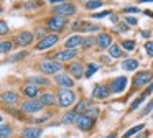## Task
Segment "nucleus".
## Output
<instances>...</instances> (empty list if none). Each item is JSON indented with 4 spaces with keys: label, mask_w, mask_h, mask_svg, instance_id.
I'll return each instance as SVG.
<instances>
[{
    "label": "nucleus",
    "mask_w": 153,
    "mask_h": 138,
    "mask_svg": "<svg viewBox=\"0 0 153 138\" xmlns=\"http://www.w3.org/2000/svg\"><path fill=\"white\" fill-rule=\"evenodd\" d=\"M36 68L40 69L43 74L56 76V74H59L61 69H63V62L56 61V59H53V58H50V59H41V61L36 64Z\"/></svg>",
    "instance_id": "f257e3e1"
},
{
    "label": "nucleus",
    "mask_w": 153,
    "mask_h": 138,
    "mask_svg": "<svg viewBox=\"0 0 153 138\" xmlns=\"http://www.w3.org/2000/svg\"><path fill=\"white\" fill-rule=\"evenodd\" d=\"M77 12L76 5L71 2H64L61 3V5H54L53 8H51V15L54 16H63V18H69V16H74Z\"/></svg>",
    "instance_id": "f03ea898"
},
{
    "label": "nucleus",
    "mask_w": 153,
    "mask_h": 138,
    "mask_svg": "<svg viewBox=\"0 0 153 138\" xmlns=\"http://www.w3.org/2000/svg\"><path fill=\"white\" fill-rule=\"evenodd\" d=\"M56 95H58V105L63 108H69L76 102V92L73 89H59Z\"/></svg>",
    "instance_id": "7ed1b4c3"
},
{
    "label": "nucleus",
    "mask_w": 153,
    "mask_h": 138,
    "mask_svg": "<svg viewBox=\"0 0 153 138\" xmlns=\"http://www.w3.org/2000/svg\"><path fill=\"white\" fill-rule=\"evenodd\" d=\"M68 26V18H63V16H54L51 15L50 18L46 20V30H50L51 33H61L64 28Z\"/></svg>",
    "instance_id": "20e7f679"
},
{
    "label": "nucleus",
    "mask_w": 153,
    "mask_h": 138,
    "mask_svg": "<svg viewBox=\"0 0 153 138\" xmlns=\"http://www.w3.org/2000/svg\"><path fill=\"white\" fill-rule=\"evenodd\" d=\"M58 41H59V36H58L56 33H48L45 38L38 39V43L35 45V49H36V51H45V49L53 48Z\"/></svg>",
    "instance_id": "39448f33"
},
{
    "label": "nucleus",
    "mask_w": 153,
    "mask_h": 138,
    "mask_svg": "<svg viewBox=\"0 0 153 138\" xmlns=\"http://www.w3.org/2000/svg\"><path fill=\"white\" fill-rule=\"evenodd\" d=\"M35 43V35L31 31H20L13 36V45L15 46H22V48H27V46H31Z\"/></svg>",
    "instance_id": "423d86ee"
},
{
    "label": "nucleus",
    "mask_w": 153,
    "mask_h": 138,
    "mask_svg": "<svg viewBox=\"0 0 153 138\" xmlns=\"http://www.w3.org/2000/svg\"><path fill=\"white\" fill-rule=\"evenodd\" d=\"M43 105H41V102L38 100V99H33V100H27L25 99L23 104L20 105V110L23 112V114H38V112L43 110Z\"/></svg>",
    "instance_id": "0eeeda50"
},
{
    "label": "nucleus",
    "mask_w": 153,
    "mask_h": 138,
    "mask_svg": "<svg viewBox=\"0 0 153 138\" xmlns=\"http://www.w3.org/2000/svg\"><path fill=\"white\" fill-rule=\"evenodd\" d=\"M127 84H128V79L125 77V76H119V77L112 79V81L109 82V89L112 94H122L123 91H125Z\"/></svg>",
    "instance_id": "6e6552de"
},
{
    "label": "nucleus",
    "mask_w": 153,
    "mask_h": 138,
    "mask_svg": "<svg viewBox=\"0 0 153 138\" xmlns=\"http://www.w3.org/2000/svg\"><path fill=\"white\" fill-rule=\"evenodd\" d=\"M18 100H20V95H18V92H15V91H5V92L0 94V102L8 108H10L12 105H17Z\"/></svg>",
    "instance_id": "1a4fd4ad"
},
{
    "label": "nucleus",
    "mask_w": 153,
    "mask_h": 138,
    "mask_svg": "<svg viewBox=\"0 0 153 138\" xmlns=\"http://www.w3.org/2000/svg\"><path fill=\"white\" fill-rule=\"evenodd\" d=\"M77 56V49H68V48H64V49H61V51H56L53 54V59H56V61H59V62H68V61H71V59H74Z\"/></svg>",
    "instance_id": "9d476101"
},
{
    "label": "nucleus",
    "mask_w": 153,
    "mask_h": 138,
    "mask_svg": "<svg viewBox=\"0 0 153 138\" xmlns=\"http://www.w3.org/2000/svg\"><path fill=\"white\" fill-rule=\"evenodd\" d=\"M43 135V128L38 127V125H27V127L22 130L20 138H41Z\"/></svg>",
    "instance_id": "9b49d317"
},
{
    "label": "nucleus",
    "mask_w": 153,
    "mask_h": 138,
    "mask_svg": "<svg viewBox=\"0 0 153 138\" xmlns=\"http://www.w3.org/2000/svg\"><path fill=\"white\" fill-rule=\"evenodd\" d=\"M40 87L35 84H25L23 87H22V94H23V97L27 99V100H33V99H38L40 97Z\"/></svg>",
    "instance_id": "f8f14e48"
},
{
    "label": "nucleus",
    "mask_w": 153,
    "mask_h": 138,
    "mask_svg": "<svg viewBox=\"0 0 153 138\" xmlns=\"http://www.w3.org/2000/svg\"><path fill=\"white\" fill-rule=\"evenodd\" d=\"M94 123H96V118L89 117V115H86V114L79 115V117H77V120H76L77 128H79V130H82V131H89L91 128L94 127Z\"/></svg>",
    "instance_id": "ddd939ff"
},
{
    "label": "nucleus",
    "mask_w": 153,
    "mask_h": 138,
    "mask_svg": "<svg viewBox=\"0 0 153 138\" xmlns=\"http://www.w3.org/2000/svg\"><path fill=\"white\" fill-rule=\"evenodd\" d=\"M38 100L41 102L43 107H53V105L58 102V95L54 94V92H51V91H45V92H41V94H40Z\"/></svg>",
    "instance_id": "4468645a"
},
{
    "label": "nucleus",
    "mask_w": 153,
    "mask_h": 138,
    "mask_svg": "<svg viewBox=\"0 0 153 138\" xmlns=\"http://www.w3.org/2000/svg\"><path fill=\"white\" fill-rule=\"evenodd\" d=\"M84 68H86V66H82V62L73 61V62L68 64V72H69V76H73L74 79H81L84 76V72H86Z\"/></svg>",
    "instance_id": "2eb2a0df"
},
{
    "label": "nucleus",
    "mask_w": 153,
    "mask_h": 138,
    "mask_svg": "<svg viewBox=\"0 0 153 138\" xmlns=\"http://www.w3.org/2000/svg\"><path fill=\"white\" fill-rule=\"evenodd\" d=\"M148 82H152V74H150L148 71H140L135 74V77H133V87L138 89V87H143L145 84H148Z\"/></svg>",
    "instance_id": "dca6fc26"
},
{
    "label": "nucleus",
    "mask_w": 153,
    "mask_h": 138,
    "mask_svg": "<svg viewBox=\"0 0 153 138\" xmlns=\"http://www.w3.org/2000/svg\"><path fill=\"white\" fill-rule=\"evenodd\" d=\"M54 84H58L61 89H73L74 79H71L69 74H56L54 76Z\"/></svg>",
    "instance_id": "f3484780"
},
{
    "label": "nucleus",
    "mask_w": 153,
    "mask_h": 138,
    "mask_svg": "<svg viewBox=\"0 0 153 138\" xmlns=\"http://www.w3.org/2000/svg\"><path fill=\"white\" fill-rule=\"evenodd\" d=\"M112 94L109 89V85L105 84H96L92 89V97L94 99H100V100H104V99H107L109 95Z\"/></svg>",
    "instance_id": "a211bd4d"
},
{
    "label": "nucleus",
    "mask_w": 153,
    "mask_h": 138,
    "mask_svg": "<svg viewBox=\"0 0 153 138\" xmlns=\"http://www.w3.org/2000/svg\"><path fill=\"white\" fill-rule=\"evenodd\" d=\"M82 43H84V38L81 35H73V36H69V38L64 41V48H68V49H77L79 46H82Z\"/></svg>",
    "instance_id": "6ab92c4d"
},
{
    "label": "nucleus",
    "mask_w": 153,
    "mask_h": 138,
    "mask_svg": "<svg viewBox=\"0 0 153 138\" xmlns=\"http://www.w3.org/2000/svg\"><path fill=\"white\" fill-rule=\"evenodd\" d=\"M96 43H97V46H99L100 49H109L110 46H112V36L109 35V33H100L99 36L96 38Z\"/></svg>",
    "instance_id": "aec40b11"
},
{
    "label": "nucleus",
    "mask_w": 153,
    "mask_h": 138,
    "mask_svg": "<svg viewBox=\"0 0 153 138\" xmlns=\"http://www.w3.org/2000/svg\"><path fill=\"white\" fill-rule=\"evenodd\" d=\"M27 82H28V84H35V85H38V87L51 84V81H50V79H46L45 76H28Z\"/></svg>",
    "instance_id": "412c9836"
},
{
    "label": "nucleus",
    "mask_w": 153,
    "mask_h": 138,
    "mask_svg": "<svg viewBox=\"0 0 153 138\" xmlns=\"http://www.w3.org/2000/svg\"><path fill=\"white\" fill-rule=\"evenodd\" d=\"M91 107H92V105H91V100H89V99H81V100L77 102V105L74 107V110H76L79 115H82V114H86V112L89 110Z\"/></svg>",
    "instance_id": "4be33fe9"
},
{
    "label": "nucleus",
    "mask_w": 153,
    "mask_h": 138,
    "mask_svg": "<svg viewBox=\"0 0 153 138\" xmlns=\"http://www.w3.org/2000/svg\"><path fill=\"white\" fill-rule=\"evenodd\" d=\"M77 117H79V114H77L76 110H69V112H66V114L63 115V123L64 125H73V123H76V120H77Z\"/></svg>",
    "instance_id": "5701e85b"
},
{
    "label": "nucleus",
    "mask_w": 153,
    "mask_h": 138,
    "mask_svg": "<svg viewBox=\"0 0 153 138\" xmlns=\"http://www.w3.org/2000/svg\"><path fill=\"white\" fill-rule=\"evenodd\" d=\"M13 46V39H0V54H8Z\"/></svg>",
    "instance_id": "b1692460"
},
{
    "label": "nucleus",
    "mask_w": 153,
    "mask_h": 138,
    "mask_svg": "<svg viewBox=\"0 0 153 138\" xmlns=\"http://www.w3.org/2000/svg\"><path fill=\"white\" fill-rule=\"evenodd\" d=\"M13 135V128L8 123H0V138H10Z\"/></svg>",
    "instance_id": "393cba45"
},
{
    "label": "nucleus",
    "mask_w": 153,
    "mask_h": 138,
    "mask_svg": "<svg viewBox=\"0 0 153 138\" xmlns=\"http://www.w3.org/2000/svg\"><path fill=\"white\" fill-rule=\"evenodd\" d=\"M143 128H145V125H143V123H138V125H135V127L128 128V130H127L125 133L122 135V138H130V137H133V135H137L138 131H142Z\"/></svg>",
    "instance_id": "a878e982"
},
{
    "label": "nucleus",
    "mask_w": 153,
    "mask_h": 138,
    "mask_svg": "<svg viewBox=\"0 0 153 138\" xmlns=\"http://www.w3.org/2000/svg\"><path fill=\"white\" fill-rule=\"evenodd\" d=\"M137 68H138V61L137 59H125L122 62V69H125V71H135Z\"/></svg>",
    "instance_id": "bb28decb"
},
{
    "label": "nucleus",
    "mask_w": 153,
    "mask_h": 138,
    "mask_svg": "<svg viewBox=\"0 0 153 138\" xmlns=\"http://www.w3.org/2000/svg\"><path fill=\"white\" fill-rule=\"evenodd\" d=\"M109 54L112 56V58H122L125 53L122 51V46H119V45H112L109 48Z\"/></svg>",
    "instance_id": "cd10ccee"
},
{
    "label": "nucleus",
    "mask_w": 153,
    "mask_h": 138,
    "mask_svg": "<svg viewBox=\"0 0 153 138\" xmlns=\"http://www.w3.org/2000/svg\"><path fill=\"white\" fill-rule=\"evenodd\" d=\"M45 3V0H30V2L23 3V8L25 10H33V8H41Z\"/></svg>",
    "instance_id": "c85d7f7f"
},
{
    "label": "nucleus",
    "mask_w": 153,
    "mask_h": 138,
    "mask_svg": "<svg viewBox=\"0 0 153 138\" xmlns=\"http://www.w3.org/2000/svg\"><path fill=\"white\" fill-rule=\"evenodd\" d=\"M97 71H99V66H97L96 62H91V64H87V66H86V72H84V77H86V79L92 77V74H96Z\"/></svg>",
    "instance_id": "c756f323"
},
{
    "label": "nucleus",
    "mask_w": 153,
    "mask_h": 138,
    "mask_svg": "<svg viewBox=\"0 0 153 138\" xmlns=\"http://www.w3.org/2000/svg\"><path fill=\"white\" fill-rule=\"evenodd\" d=\"M28 54H30V53H28L27 49H22V51H18V53H17V54H12L10 58H8V61H10V62H17V61H20V59L27 58Z\"/></svg>",
    "instance_id": "7c9ffc66"
},
{
    "label": "nucleus",
    "mask_w": 153,
    "mask_h": 138,
    "mask_svg": "<svg viewBox=\"0 0 153 138\" xmlns=\"http://www.w3.org/2000/svg\"><path fill=\"white\" fill-rule=\"evenodd\" d=\"M145 99H146V97H145V95H143V94H142V95H138V97H137V99H135V100H133V102H132V105H130V112H133V110H137V108H138V107H140V105H142V104H143V102H145Z\"/></svg>",
    "instance_id": "2f4dec72"
},
{
    "label": "nucleus",
    "mask_w": 153,
    "mask_h": 138,
    "mask_svg": "<svg viewBox=\"0 0 153 138\" xmlns=\"http://www.w3.org/2000/svg\"><path fill=\"white\" fill-rule=\"evenodd\" d=\"M120 46H122V49H127V51H133V49H135V41H133V39H123Z\"/></svg>",
    "instance_id": "473e14b6"
},
{
    "label": "nucleus",
    "mask_w": 153,
    "mask_h": 138,
    "mask_svg": "<svg viewBox=\"0 0 153 138\" xmlns=\"http://www.w3.org/2000/svg\"><path fill=\"white\" fill-rule=\"evenodd\" d=\"M99 7H102V0H91V2L86 3L87 10H96V8H99Z\"/></svg>",
    "instance_id": "72a5a7b5"
},
{
    "label": "nucleus",
    "mask_w": 153,
    "mask_h": 138,
    "mask_svg": "<svg viewBox=\"0 0 153 138\" xmlns=\"http://www.w3.org/2000/svg\"><path fill=\"white\" fill-rule=\"evenodd\" d=\"M10 33V26L7 25V22H4V20H0V36H5Z\"/></svg>",
    "instance_id": "f704fd0d"
},
{
    "label": "nucleus",
    "mask_w": 153,
    "mask_h": 138,
    "mask_svg": "<svg viewBox=\"0 0 153 138\" xmlns=\"http://www.w3.org/2000/svg\"><path fill=\"white\" fill-rule=\"evenodd\" d=\"M81 30H84V31H97L99 26H97V25H91V23H84V26H81Z\"/></svg>",
    "instance_id": "c9c22d12"
},
{
    "label": "nucleus",
    "mask_w": 153,
    "mask_h": 138,
    "mask_svg": "<svg viewBox=\"0 0 153 138\" xmlns=\"http://www.w3.org/2000/svg\"><path fill=\"white\" fill-rule=\"evenodd\" d=\"M94 43H96V38H94V36H87V38H84L82 46H84V48H91Z\"/></svg>",
    "instance_id": "e433bc0d"
},
{
    "label": "nucleus",
    "mask_w": 153,
    "mask_h": 138,
    "mask_svg": "<svg viewBox=\"0 0 153 138\" xmlns=\"http://www.w3.org/2000/svg\"><path fill=\"white\" fill-rule=\"evenodd\" d=\"M46 35H48V33H46V30L40 28V26H38V28H36V31H35V38H38V39L45 38V36H46Z\"/></svg>",
    "instance_id": "4c0bfd02"
},
{
    "label": "nucleus",
    "mask_w": 153,
    "mask_h": 138,
    "mask_svg": "<svg viewBox=\"0 0 153 138\" xmlns=\"http://www.w3.org/2000/svg\"><path fill=\"white\" fill-rule=\"evenodd\" d=\"M86 115H89V117H92V118H96V117H97V115H99V108H97V107H94V105H92V107H91V108H89V110H87V112H86Z\"/></svg>",
    "instance_id": "58836bf2"
},
{
    "label": "nucleus",
    "mask_w": 153,
    "mask_h": 138,
    "mask_svg": "<svg viewBox=\"0 0 153 138\" xmlns=\"http://www.w3.org/2000/svg\"><path fill=\"white\" fill-rule=\"evenodd\" d=\"M110 13H112L110 10H104V12H100V13H94L92 18H105V16H109Z\"/></svg>",
    "instance_id": "ea45409f"
},
{
    "label": "nucleus",
    "mask_w": 153,
    "mask_h": 138,
    "mask_svg": "<svg viewBox=\"0 0 153 138\" xmlns=\"http://www.w3.org/2000/svg\"><path fill=\"white\" fill-rule=\"evenodd\" d=\"M145 51L148 56H153V41H146L145 43Z\"/></svg>",
    "instance_id": "a19ab883"
},
{
    "label": "nucleus",
    "mask_w": 153,
    "mask_h": 138,
    "mask_svg": "<svg viewBox=\"0 0 153 138\" xmlns=\"http://www.w3.org/2000/svg\"><path fill=\"white\" fill-rule=\"evenodd\" d=\"M152 110H153V100H150L148 104H146V107H145V108H143V110H142V115H148V114H150V112H152Z\"/></svg>",
    "instance_id": "79ce46f5"
},
{
    "label": "nucleus",
    "mask_w": 153,
    "mask_h": 138,
    "mask_svg": "<svg viewBox=\"0 0 153 138\" xmlns=\"http://www.w3.org/2000/svg\"><path fill=\"white\" fill-rule=\"evenodd\" d=\"M50 117L51 115H43V117H40V118H35V123H45V122L50 120Z\"/></svg>",
    "instance_id": "37998d69"
},
{
    "label": "nucleus",
    "mask_w": 153,
    "mask_h": 138,
    "mask_svg": "<svg viewBox=\"0 0 153 138\" xmlns=\"http://www.w3.org/2000/svg\"><path fill=\"white\" fill-rule=\"evenodd\" d=\"M125 23H127V25H133V26H135L138 22H137L135 16H127V18H125Z\"/></svg>",
    "instance_id": "c03bdc74"
},
{
    "label": "nucleus",
    "mask_w": 153,
    "mask_h": 138,
    "mask_svg": "<svg viewBox=\"0 0 153 138\" xmlns=\"http://www.w3.org/2000/svg\"><path fill=\"white\" fill-rule=\"evenodd\" d=\"M152 92H153V81L150 82V85H148V87H146V91L143 92V95H145V97H148V95L152 94Z\"/></svg>",
    "instance_id": "a18cd8bd"
},
{
    "label": "nucleus",
    "mask_w": 153,
    "mask_h": 138,
    "mask_svg": "<svg viewBox=\"0 0 153 138\" xmlns=\"http://www.w3.org/2000/svg\"><path fill=\"white\" fill-rule=\"evenodd\" d=\"M117 30H119V31H128V26H127V23H119V25H117Z\"/></svg>",
    "instance_id": "49530a36"
},
{
    "label": "nucleus",
    "mask_w": 153,
    "mask_h": 138,
    "mask_svg": "<svg viewBox=\"0 0 153 138\" xmlns=\"http://www.w3.org/2000/svg\"><path fill=\"white\" fill-rule=\"evenodd\" d=\"M123 12H125V13H137V12H138V8H137V7H127Z\"/></svg>",
    "instance_id": "de8ad7c7"
},
{
    "label": "nucleus",
    "mask_w": 153,
    "mask_h": 138,
    "mask_svg": "<svg viewBox=\"0 0 153 138\" xmlns=\"http://www.w3.org/2000/svg\"><path fill=\"white\" fill-rule=\"evenodd\" d=\"M45 2L51 3V5H61V3H64L66 0H45Z\"/></svg>",
    "instance_id": "09e8293b"
},
{
    "label": "nucleus",
    "mask_w": 153,
    "mask_h": 138,
    "mask_svg": "<svg viewBox=\"0 0 153 138\" xmlns=\"http://www.w3.org/2000/svg\"><path fill=\"white\" fill-rule=\"evenodd\" d=\"M143 13H145L146 16H153V12H150V10H145V12H143Z\"/></svg>",
    "instance_id": "8fccbe9b"
},
{
    "label": "nucleus",
    "mask_w": 153,
    "mask_h": 138,
    "mask_svg": "<svg viewBox=\"0 0 153 138\" xmlns=\"http://www.w3.org/2000/svg\"><path fill=\"white\" fill-rule=\"evenodd\" d=\"M104 138H117V135L115 133H109L107 137H104Z\"/></svg>",
    "instance_id": "3c124183"
},
{
    "label": "nucleus",
    "mask_w": 153,
    "mask_h": 138,
    "mask_svg": "<svg viewBox=\"0 0 153 138\" xmlns=\"http://www.w3.org/2000/svg\"><path fill=\"white\" fill-rule=\"evenodd\" d=\"M142 36H145V38H148V36H150V31H142Z\"/></svg>",
    "instance_id": "603ef678"
},
{
    "label": "nucleus",
    "mask_w": 153,
    "mask_h": 138,
    "mask_svg": "<svg viewBox=\"0 0 153 138\" xmlns=\"http://www.w3.org/2000/svg\"><path fill=\"white\" fill-rule=\"evenodd\" d=\"M146 137H148V133H146V131H145V133H142V135H140V137H137V138H146Z\"/></svg>",
    "instance_id": "864d4df0"
},
{
    "label": "nucleus",
    "mask_w": 153,
    "mask_h": 138,
    "mask_svg": "<svg viewBox=\"0 0 153 138\" xmlns=\"http://www.w3.org/2000/svg\"><path fill=\"white\" fill-rule=\"evenodd\" d=\"M2 120H4V118H2V114H0V123H2Z\"/></svg>",
    "instance_id": "5fc2aeb1"
},
{
    "label": "nucleus",
    "mask_w": 153,
    "mask_h": 138,
    "mask_svg": "<svg viewBox=\"0 0 153 138\" xmlns=\"http://www.w3.org/2000/svg\"><path fill=\"white\" fill-rule=\"evenodd\" d=\"M142 2H153V0H142Z\"/></svg>",
    "instance_id": "6e6d98bb"
},
{
    "label": "nucleus",
    "mask_w": 153,
    "mask_h": 138,
    "mask_svg": "<svg viewBox=\"0 0 153 138\" xmlns=\"http://www.w3.org/2000/svg\"><path fill=\"white\" fill-rule=\"evenodd\" d=\"M81 2H86L87 3V2H91V0H81Z\"/></svg>",
    "instance_id": "4d7b16f0"
},
{
    "label": "nucleus",
    "mask_w": 153,
    "mask_h": 138,
    "mask_svg": "<svg viewBox=\"0 0 153 138\" xmlns=\"http://www.w3.org/2000/svg\"><path fill=\"white\" fill-rule=\"evenodd\" d=\"M0 13H2V7H0Z\"/></svg>",
    "instance_id": "13d9d810"
}]
</instances>
